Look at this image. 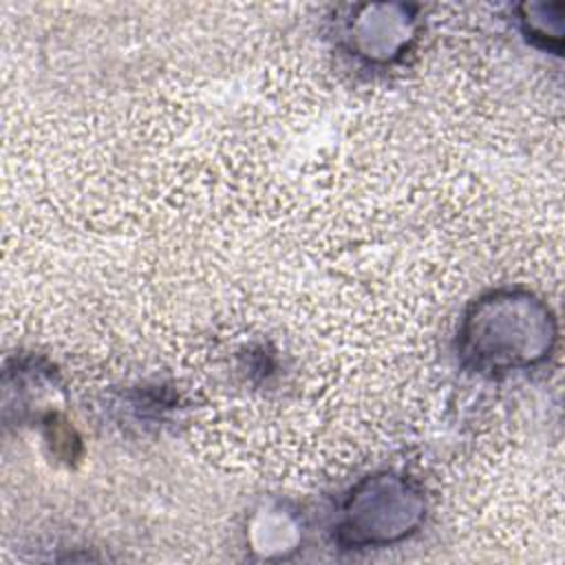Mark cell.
Returning <instances> with one entry per match:
<instances>
[{"instance_id":"6da1fadb","label":"cell","mask_w":565,"mask_h":565,"mask_svg":"<svg viewBox=\"0 0 565 565\" xmlns=\"http://www.w3.org/2000/svg\"><path fill=\"white\" fill-rule=\"evenodd\" d=\"M556 342V322L530 291L499 289L481 296L459 327V353L483 373H510L543 362Z\"/></svg>"},{"instance_id":"7a4b0ae2","label":"cell","mask_w":565,"mask_h":565,"mask_svg":"<svg viewBox=\"0 0 565 565\" xmlns=\"http://www.w3.org/2000/svg\"><path fill=\"white\" fill-rule=\"evenodd\" d=\"M426 514L422 490L406 477L380 472L360 481L342 505L338 541L347 547L391 545L411 536Z\"/></svg>"},{"instance_id":"3957f363","label":"cell","mask_w":565,"mask_h":565,"mask_svg":"<svg viewBox=\"0 0 565 565\" xmlns=\"http://www.w3.org/2000/svg\"><path fill=\"white\" fill-rule=\"evenodd\" d=\"M415 15L402 4H366L355 11L347 24L351 49L371 60L388 62L397 57L411 42Z\"/></svg>"},{"instance_id":"277c9868","label":"cell","mask_w":565,"mask_h":565,"mask_svg":"<svg viewBox=\"0 0 565 565\" xmlns=\"http://www.w3.org/2000/svg\"><path fill=\"white\" fill-rule=\"evenodd\" d=\"M558 4H525L523 7V29L527 38L541 40L543 46H554L556 51L561 49V26L563 24H547V18H552V11Z\"/></svg>"}]
</instances>
